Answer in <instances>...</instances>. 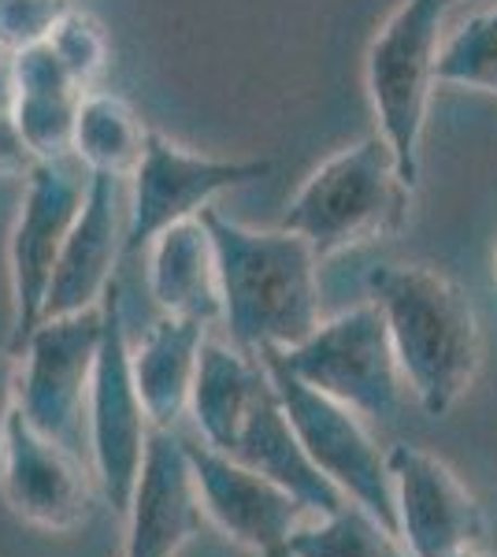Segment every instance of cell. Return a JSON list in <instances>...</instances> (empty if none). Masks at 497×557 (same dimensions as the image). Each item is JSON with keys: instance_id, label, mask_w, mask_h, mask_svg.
Returning <instances> with one entry per match:
<instances>
[{"instance_id": "6da1fadb", "label": "cell", "mask_w": 497, "mask_h": 557, "mask_svg": "<svg viewBox=\"0 0 497 557\" xmlns=\"http://www.w3.org/2000/svg\"><path fill=\"white\" fill-rule=\"evenodd\" d=\"M215 246L223 323L249 354L294 349L323 323L320 257L294 231H252L220 209L201 212Z\"/></svg>"}, {"instance_id": "7a4b0ae2", "label": "cell", "mask_w": 497, "mask_h": 557, "mask_svg": "<svg viewBox=\"0 0 497 557\" xmlns=\"http://www.w3.org/2000/svg\"><path fill=\"white\" fill-rule=\"evenodd\" d=\"M390 331L405 386L431 417H446L475 383L483 338L468 294L431 264H383L368 275Z\"/></svg>"}, {"instance_id": "3957f363", "label": "cell", "mask_w": 497, "mask_h": 557, "mask_svg": "<svg viewBox=\"0 0 497 557\" xmlns=\"http://www.w3.org/2000/svg\"><path fill=\"white\" fill-rule=\"evenodd\" d=\"M412 190L383 134H372L323 160L286 205L278 227L301 235L315 257L327 260L394 238L409 220Z\"/></svg>"}, {"instance_id": "277c9868", "label": "cell", "mask_w": 497, "mask_h": 557, "mask_svg": "<svg viewBox=\"0 0 497 557\" xmlns=\"http://www.w3.org/2000/svg\"><path fill=\"white\" fill-rule=\"evenodd\" d=\"M446 0H401L368 45L364 86L383 141L390 146L405 183H420L423 131H427L431 94L438 86L442 23Z\"/></svg>"}, {"instance_id": "5b68a950", "label": "cell", "mask_w": 497, "mask_h": 557, "mask_svg": "<svg viewBox=\"0 0 497 557\" xmlns=\"http://www.w3.org/2000/svg\"><path fill=\"white\" fill-rule=\"evenodd\" d=\"M101 305L41 320L23 343L20 412L67 454L89 465V394L101 349ZM94 469V465H89Z\"/></svg>"}, {"instance_id": "8992f818", "label": "cell", "mask_w": 497, "mask_h": 557, "mask_svg": "<svg viewBox=\"0 0 497 557\" xmlns=\"http://www.w3.org/2000/svg\"><path fill=\"white\" fill-rule=\"evenodd\" d=\"M275 354L301 383L349 406L364 420H390L401 406L405 375L375 301L323 320L305 343Z\"/></svg>"}, {"instance_id": "52a82bcc", "label": "cell", "mask_w": 497, "mask_h": 557, "mask_svg": "<svg viewBox=\"0 0 497 557\" xmlns=\"http://www.w3.org/2000/svg\"><path fill=\"white\" fill-rule=\"evenodd\" d=\"M260 357H264L286 417H290L297 438H301L305 454L312 457L315 469L327 475L346 498L364 506L368 513H375L386 528L397 532L390 469H386V454H378L375 438L368 435L364 417L297 380L290 368L278 361L275 349H260Z\"/></svg>"}, {"instance_id": "ba28073f", "label": "cell", "mask_w": 497, "mask_h": 557, "mask_svg": "<svg viewBox=\"0 0 497 557\" xmlns=\"http://www.w3.org/2000/svg\"><path fill=\"white\" fill-rule=\"evenodd\" d=\"M89 172L83 160H38L26 175V194L8 242V275H12V349L20 354L30 331L45 320L52 272L71 227L86 205Z\"/></svg>"}, {"instance_id": "9c48e42d", "label": "cell", "mask_w": 497, "mask_h": 557, "mask_svg": "<svg viewBox=\"0 0 497 557\" xmlns=\"http://www.w3.org/2000/svg\"><path fill=\"white\" fill-rule=\"evenodd\" d=\"M101 317L104 331L94 368V394H89V465H94L108 506L115 513H126L141 461H146L152 420L134 383L120 283H112V290L104 294Z\"/></svg>"}, {"instance_id": "30bf717a", "label": "cell", "mask_w": 497, "mask_h": 557, "mask_svg": "<svg viewBox=\"0 0 497 557\" xmlns=\"http://www.w3.org/2000/svg\"><path fill=\"white\" fill-rule=\"evenodd\" d=\"M275 160H241V157H201L189 152L167 134L149 131L141 164L134 172V194L126 209V253L149 249L160 231L183 220H197L212 209L215 197L249 186L271 175Z\"/></svg>"}, {"instance_id": "8fae6325", "label": "cell", "mask_w": 497, "mask_h": 557, "mask_svg": "<svg viewBox=\"0 0 497 557\" xmlns=\"http://www.w3.org/2000/svg\"><path fill=\"white\" fill-rule=\"evenodd\" d=\"M394 483L397 535L412 557H457L479 550L486 520L457 472L423 446L397 443L386 454Z\"/></svg>"}, {"instance_id": "7c38bea8", "label": "cell", "mask_w": 497, "mask_h": 557, "mask_svg": "<svg viewBox=\"0 0 497 557\" xmlns=\"http://www.w3.org/2000/svg\"><path fill=\"white\" fill-rule=\"evenodd\" d=\"M204 517L215 520L223 535L260 557H286L297 528L312 513L297 494L264 472L234 461L204 443H189Z\"/></svg>"}, {"instance_id": "4fadbf2b", "label": "cell", "mask_w": 497, "mask_h": 557, "mask_svg": "<svg viewBox=\"0 0 497 557\" xmlns=\"http://www.w3.org/2000/svg\"><path fill=\"white\" fill-rule=\"evenodd\" d=\"M94 480L97 475L83 457L45 438L15 409L0 457V494L15 517L41 532H75L89 520Z\"/></svg>"}, {"instance_id": "5bb4252c", "label": "cell", "mask_w": 497, "mask_h": 557, "mask_svg": "<svg viewBox=\"0 0 497 557\" xmlns=\"http://www.w3.org/2000/svg\"><path fill=\"white\" fill-rule=\"evenodd\" d=\"M123 557H175L201 532L204 502L189 443L175 428H152L146 461L126 506Z\"/></svg>"}, {"instance_id": "9a60e30c", "label": "cell", "mask_w": 497, "mask_h": 557, "mask_svg": "<svg viewBox=\"0 0 497 557\" xmlns=\"http://www.w3.org/2000/svg\"><path fill=\"white\" fill-rule=\"evenodd\" d=\"M126 253V227L120 223V178L89 172L86 205L71 227L52 272L45 320L97 309L115 283V260Z\"/></svg>"}, {"instance_id": "2e32d148", "label": "cell", "mask_w": 497, "mask_h": 557, "mask_svg": "<svg viewBox=\"0 0 497 557\" xmlns=\"http://www.w3.org/2000/svg\"><path fill=\"white\" fill-rule=\"evenodd\" d=\"M227 457L249 465V469L264 472L268 480L283 483L286 491L297 494V498L309 506L312 517L334 513V509L346 502L334 483L312 465V457L305 454L301 438L290 424L283 409V398H278L275 383H268V391L257 398V406L249 409V417L241 420L238 435H234Z\"/></svg>"}, {"instance_id": "e0dca14e", "label": "cell", "mask_w": 497, "mask_h": 557, "mask_svg": "<svg viewBox=\"0 0 497 557\" xmlns=\"http://www.w3.org/2000/svg\"><path fill=\"white\" fill-rule=\"evenodd\" d=\"M89 89L63 67L49 45L15 52V101L12 120L20 123L26 146L38 160H63L75 146V120Z\"/></svg>"}, {"instance_id": "ac0fdd59", "label": "cell", "mask_w": 497, "mask_h": 557, "mask_svg": "<svg viewBox=\"0 0 497 557\" xmlns=\"http://www.w3.org/2000/svg\"><path fill=\"white\" fill-rule=\"evenodd\" d=\"M149 294L167 317L197 323L223 320L215 246L204 220H183L149 242Z\"/></svg>"}, {"instance_id": "d6986e66", "label": "cell", "mask_w": 497, "mask_h": 557, "mask_svg": "<svg viewBox=\"0 0 497 557\" xmlns=\"http://www.w3.org/2000/svg\"><path fill=\"white\" fill-rule=\"evenodd\" d=\"M204 343L208 323L164 312L131 346L134 383H138L141 406H146L152 428H175L189 412Z\"/></svg>"}, {"instance_id": "ffe728a7", "label": "cell", "mask_w": 497, "mask_h": 557, "mask_svg": "<svg viewBox=\"0 0 497 557\" xmlns=\"http://www.w3.org/2000/svg\"><path fill=\"white\" fill-rule=\"evenodd\" d=\"M268 383L271 375L260 354H249L238 343L208 338L201 349V368H197L194 401H189V417L201 431V443L227 454L241 420L268 391Z\"/></svg>"}, {"instance_id": "44dd1931", "label": "cell", "mask_w": 497, "mask_h": 557, "mask_svg": "<svg viewBox=\"0 0 497 557\" xmlns=\"http://www.w3.org/2000/svg\"><path fill=\"white\" fill-rule=\"evenodd\" d=\"M146 141L149 127L138 120V112L123 97L101 94V89H89L83 97L71 157L83 160L86 172L112 178L134 175L141 164V152H146Z\"/></svg>"}, {"instance_id": "7402d4cb", "label": "cell", "mask_w": 497, "mask_h": 557, "mask_svg": "<svg viewBox=\"0 0 497 557\" xmlns=\"http://www.w3.org/2000/svg\"><path fill=\"white\" fill-rule=\"evenodd\" d=\"M286 557H412L401 535L386 528L375 513L357 506L352 498L341 502L334 513L305 520L294 532Z\"/></svg>"}, {"instance_id": "603a6c76", "label": "cell", "mask_w": 497, "mask_h": 557, "mask_svg": "<svg viewBox=\"0 0 497 557\" xmlns=\"http://www.w3.org/2000/svg\"><path fill=\"white\" fill-rule=\"evenodd\" d=\"M438 83L497 94V4L472 15L449 41H442Z\"/></svg>"}, {"instance_id": "cb8c5ba5", "label": "cell", "mask_w": 497, "mask_h": 557, "mask_svg": "<svg viewBox=\"0 0 497 557\" xmlns=\"http://www.w3.org/2000/svg\"><path fill=\"white\" fill-rule=\"evenodd\" d=\"M45 45L57 52V57L63 60V67H67L86 89H94L97 78L104 75V67H108V34L101 30V23H97L94 15L71 8V12L57 23V30L49 34V41H45Z\"/></svg>"}, {"instance_id": "d4e9b609", "label": "cell", "mask_w": 497, "mask_h": 557, "mask_svg": "<svg viewBox=\"0 0 497 557\" xmlns=\"http://www.w3.org/2000/svg\"><path fill=\"white\" fill-rule=\"evenodd\" d=\"M71 8V0H0V49L15 57L45 45Z\"/></svg>"}, {"instance_id": "484cf974", "label": "cell", "mask_w": 497, "mask_h": 557, "mask_svg": "<svg viewBox=\"0 0 497 557\" xmlns=\"http://www.w3.org/2000/svg\"><path fill=\"white\" fill-rule=\"evenodd\" d=\"M38 164V157L26 146L20 123L12 120V112H0V175L8 178H26Z\"/></svg>"}, {"instance_id": "4316f807", "label": "cell", "mask_w": 497, "mask_h": 557, "mask_svg": "<svg viewBox=\"0 0 497 557\" xmlns=\"http://www.w3.org/2000/svg\"><path fill=\"white\" fill-rule=\"evenodd\" d=\"M15 409H20V357L15 349H0V457H4Z\"/></svg>"}, {"instance_id": "83f0119b", "label": "cell", "mask_w": 497, "mask_h": 557, "mask_svg": "<svg viewBox=\"0 0 497 557\" xmlns=\"http://www.w3.org/2000/svg\"><path fill=\"white\" fill-rule=\"evenodd\" d=\"M15 101V57L0 49V112H12Z\"/></svg>"}, {"instance_id": "f1b7e54d", "label": "cell", "mask_w": 497, "mask_h": 557, "mask_svg": "<svg viewBox=\"0 0 497 557\" xmlns=\"http://www.w3.org/2000/svg\"><path fill=\"white\" fill-rule=\"evenodd\" d=\"M457 557H494V554H483V550H464V554H457Z\"/></svg>"}, {"instance_id": "f546056e", "label": "cell", "mask_w": 497, "mask_h": 557, "mask_svg": "<svg viewBox=\"0 0 497 557\" xmlns=\"http://www.w3.org/2000/svg\"><path fill=\"white\" fill-rule=\"evenodd\" d=\"M457 4H464V0H446V8H457Z\"/></svg>"}]
</instances>
